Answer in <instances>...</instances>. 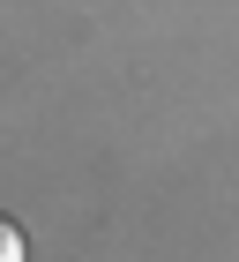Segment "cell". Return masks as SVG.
Listing matches in <instances>:
<instances>
[{"label": "cell", "instance_id": "6da1fadb", "mask_svg": "<svg viewBox=\"0 0 239 262\" xmlns=\"http://www.w3.org/2000/svg\"><path fill=\"white\" fill-rule=\"evenodd\" d=\"M0 262H22V225L0 217Z\"/></svg>", "mask_w": 239, "mask_h": 262}]
</instances>
